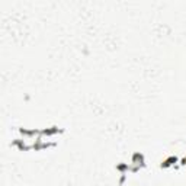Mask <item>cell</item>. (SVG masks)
<instances>
[{
  "label": "cell",
  "mask_w": 186,
  "mask_h": 186,
  "mask_svg": "<svg viewBox=\"0 0 186 186\" xmlns=\"http://www.w3.org/2000/svg\"><path fill=\"white\" fill-rule=\"evenodd\" d=\"M58 132H63V129H58L57 127H52V128H46V129H42V131H39V134H41V135H55V134H58Z\"/></svg>",
  "instance_id": "obj_1"
},
{
  "label": "cell",
  "mask_w": 186,
  "mask_h": 186,
  "mask_svg": "<svg viewBox=\"0 0 186 186\" xmlns=\"http://www.w3.org/2000/svg\"><path fill=\"white\" fill-rule=\"evenodd\" d=\"M132 163L134 164H138V166H144V156L140 154V153H135L132 156Z\"/></svg>",
  "instance_id": "obj_2"
},
{
  "label": "cell",
  "mask_w": 186,
  "mask_h": 186,
  "mask_svg": "<svg viewBox=\"0 0 186 186\" xmlns=\"http://www.w3.org/2000/svg\"><path fill=\"white\" fill-rule=\"evenodd\" d=\"M13 145H16L19 150H29V148H31L29 145H26V144H25V141H23V140H16V141H13Z\"/></svg>",
  "instance_id": "obj_3"
},
{
  "label": "cell",
  "mask_w": 186,
  "mask_h": 186,
  "mask_svg": "<svg viewBox=\"0 0 186 186\" xmlns=\"http://www.w3.org/2000/svg\"><path fill=\"white\" fill-rule=\"evenodd\" d=\"M173 163H177V157H173V156H172V157L166 159V160L162 163V167H164V169H166V167H170Z\"/></svg>",
  "instance_id": "obj_4"
},
{
  "label": "cell",
  "mask_w": 186,
  "mask_h": 186,
  "mask_svg": "<svg viewBox=\"0 0 186 186\" xmlns=\"http://www.w3.org/2000/svg\"><path fill=\"white\" fill-rule=\"evenodd\" d=\"M19 132H21L22 135H26V137H32V135L39 134V131H36V129H31V131H28V129H23V128H19Z\"/></svg>",
  "instance_id": "obj_5"
},
{
  "label": "cell",
  "mask_w": 186,
  "mask_h": 186,
  "mask_svg": "<svg viewBox=\"0 0 186 186\" xmlns=\"http://www.w3.org/2000/svg\"><path fill=\"white\" fill-rule=\"evenodd\" d=\"M116 169L121 170V172H125V170H129V166H128V164H119Z\"/></svg>",
  "instance_id": "obj_6"
}]
</instances>
